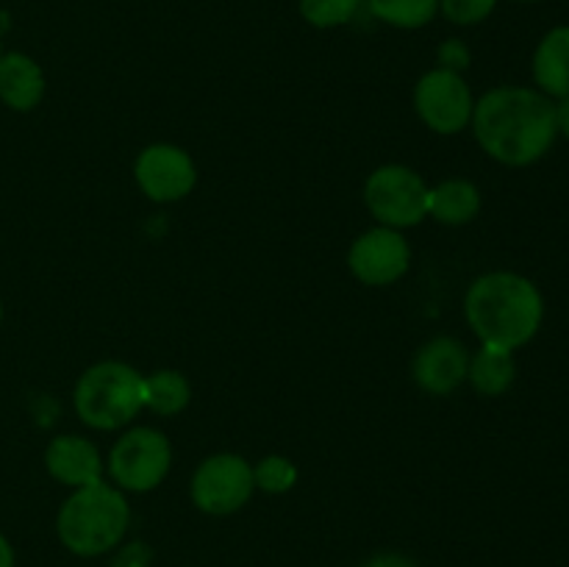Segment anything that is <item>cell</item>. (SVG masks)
Instances as JSON below:
<instances>
[{
  "instance_id": "7c38bea8",
  "label": "cell",
  "mask_w": 569,
  "mask_h": 567,
  "mask_svg": "<svg viewBox=\"0 0 569 567\" xmlns=\"http://www.w3.org/2000/svg\"><path fill=\"white\" fill-rule=\"evenodd\" d=\"M44 467L56 481L67 484L72 489L89 487V484L103 481V459L98 448L89 439L67 434L56 437L44 450Z\"/></svg>"
},
{
  "instance_id": "ac0fdd59",
  "label": "cell",
  "mask_w": 569,
  "mask_h": 567,
  "mask_svg": "<svg viewBox=\"0 0 569 567\" xmlns=\"http://www.w3.org/2000/svg\"><path fill=\"white\" fill-rule=\"evenodd\" d=\"M367 9L387 26L415 31L439 14V0H367Z\"/></svg>"
},
{
  "instance_id": "ffe728a7",
  "label": "cell",
  "mask_w": 569,
  "mask_h": 567,
  "mask_svg": "<svg viewBox=\"0 0 569 567\" xmlns=\"http://www.w3.org/2000/svg\"><path fill=\"white\" fill-rule=\"evenodd\" d=\"M253 481L261 493L283 495L298 484V467L287 456H264L253 467Z\"/></svg>"
},
{
  "instance_id": "277c9868",
  "label": "cell",
  "mask_w": 569,
  "mask_h": 567,
  "mask_svg": "<svg viewBox=\"0 0 569 567\" xmlns=\"http://www.w3.org/2000/svg\"><path fill=\"white\" fill-rule=\"evenodd\" d=\"M72 404L89 428L114 431L144 409V376L122 361H100L78 378Z\"/></svg>"
},
{
  "instance_id": "83f0119b",
  "label": "cell",
  "mask_w": 569,
  "mask_h": 567,
  "mask_svg": "<svg viewBox=\"0 0 569 567\" xmlns=\"http://www.w3.org/2000/svg\"><path fill=\"white\" fill-rule=\"evenodd\" d=\"M0 53H3V50H0Z\"/></svg>"
},
{
  "instance_id": "4fadbf2b",
  "label": "cell",
  "mask_w": 569,
  "mask_h": 567,
  "mask_svg": "<svg viewBox=\"0 0 569 567\" xmlns=\"http://www.w3.org/2000/svg\"><path fill=\"white\" fill-rule=\"evenodd\" d=\"M42 98V67L26 53H0V100L11 111H31L37 109Z\"/></svg>"
},
{
  "instance_id": "8992f818",
  "label": "cell",
  "mask_w": 569,
  "mask_h": 567,
  "mask_svg": "<svg viewBox=\"0 0 569 567\" xmlns=\"http://www.w3.org/2000/svg\"><path fill=\"white\" fill-rule=\"evenodd\" d=\"M365 203L381 226L400 231L428 215V187L411 167L383 165L367 178Z\"/></svg>"
},
{
  "instance_id": "44dd1931",
  "label": "cell",
  "mask_w": 569,
  "mask_h": 567,
  "mask_svg": "<svg viewBox=\"0 0 569 567\" xmlns=\"http://www.w3.org/2000/svg\"><path fill=\"white\" fill-rule=\"evenodd\" d=\"M498 0H439V11L453 26H478L495 11Z\"/></svg>"
},
{
  "instance_id": "7a4b0ae2",
  "label": "cell",
  "mask_w": 569,
  "mask_h": 567,
  "mask_svg": "<svg viewBox=\"0 0 569 567\" xmlns=\"http://www.w3.org/2000/svg\"><path fill=\"white\" fill-rule=\"evenodd\" d=\"M465 315L481 345L517 350L542 328L545 298L537 284L520 272H487L467 289Z\"/></svg>"
},
{
  "instance_id": "484cf974",
  "label": "cell",
  "mask_w": 569,
  "mask_h": 567,
  "mask_svg": "<svg viewBox=\"0 0 569 567\" xmlns=\"http://www.w3.org/2000/svg\"><path fill=\"white\" fill-rule=\"evenodd\" d=\"M17 561H14V548H11V543L9 539L3 537V534H0V567H14Z\"/></svg>"
},
{
  "instance_id": "7402d4cb",
  "label": "cell",
  "mask_w": 569,
  "mask_h": 567,
  "mask_svg": "<svg viewBox=\"0 0 569 567\" xmlns=\"http://www.w3.org/2000/svg\"><path fill=\"white\" fill-rule=\"evenodd\" d=\"M153 565V548L142 539H133V543H126L114 554L109 567H150Z\"/></svg>"
},
{
  "instance_id": "d6986e66",
  "label": "cell",
  "mask_w": 569,
  "mask_h": 567,
  "mask_svg": "<svg viewBox=\"0 0 569 567\" xmlns=\"http://www.w3.org/2000/svg\"><path fill=\"white\" fill-rule=\"evenodd\" d=\"M365 0H300V14L315 28H339L359 14Z\"/></svg>"
},
{
  "instance_id": "8fae6325",
  "label": "cell",
  "mask_w": 569,
  "mask_h": 567,
  "mask_svg": "<svg viewBox=\"0 0 569 567\" xmlns=\"http://www.w3.org/2000/svg\"><path fill=\"white\" fill-rule=\"evenodd\" d=\"M467 367H470V354L459 339L433 337L417 350L411 376L426 392L450 395L467 381Z\"/></svg>"
},
{
  "instance_id": "5bb4252c",
  "label": "cell",
  "mask_w": 569,
  "mask_h": 567,
  "mask_svg": "<svg viewBox=\"0 0 569 567\" xmlns=\"http://www.w3.org/2000/svg\"><path fill=\"white\" fill-rule=\"evenodd\" d=\"M533 81L548 98L569 94V26H559L542 37L533 53Z\"/></svg>"
},
{
  "instance_id": "30bf717a",
  "label": "cell",
  "mask_w": 569,
  "mask_h": 567,
  "mask_svg": "<svg viewBox=\"0 0 569 567\" xmlns=\"http://www.w3.org/2000/svg\"><path fill=\"white\" fill-rule=\"evenodd\" d=\"M411 261V248L406 242L403 233L398 228L378 226L361 233L353 245H350L348 265L350 272L359 278L361 284L370 287H387L398 278L406 276Z\"/></svg>"
},
{
  "instance_id": "e0dca14e",
  "label": "cell",
  "mask_w": 569,
  "mask_h": 567,
  "mask_svg": "<svg viewBox=\"0 0 569 567\" xmlns=\"http://www.w3.org/2000/svg\"><path fill=\"white\" fill-rule=\"evenodd\" d=\"M192 400V387L178 370H159L144 378V406L156 415H178Z\"/></svg>"
},
{
  "instance_id": "cb8c5ba5",
  "label": "cell",
  "mask_w": 569,
  "mask_h": 567,
  "mask_svg": "<svg viewBox=\"0 0 569 567\" xmlns=\"http://www.w3.org/2000/svg\"><path fill=\"white\" fill-rule=\"evenodd\" d=\"M361 567H420V565H417L411 556H403V554H395V550H389V554L372 556V559H367Z\"/></svg>"
},
{
  "instance_id": "52a82bcc",
  "label": "cell",
  "mask_w": 569,
  "mask_h": 567,
  "mask_svg": "<svg viewBox=\"0 0 569 567\" xmlns=\"http://www.w3.org/2000/svg\"><path fill=\"white\" fill-rule=\"evenodd\" d=\"M253 467L237 454H214L200 461L192 476V500L200 511L214 517L233 515L253 495Z\"/></svg>"
},
{
  "instance_id": "3957f363",
  "label": "cell",
  "mask_w": 569,
  "mask_h": 567,
  "mask_svg": "<svg viewBox=\"0 0 569 567\" xmlns=\"http://www.w3.org/2000/svg\"><path fill=\"white\" fill-rule=\"evenodd\" d=\"M131 509L120 487L98 481L76 489L61 504L56 531L61 545L76 556H100L122 543Z\"/></svg>"
},
{
  "instance_id": "603a6c76",
  "label": "cell",
  "mask_w": 569,
  "mask_h": 567,
  "mask_svg": "<svg viewBox=\"0 0 569 567\" xmlns=\"http://www.w3.org/2000/svg\"><path fill=\"white\" fill-rule=\"evenodd\" d=\"M439 59H442L445 70L461 72L470 64V50H467V44L459 42V39H450V42H445L442 48H439Z\"/></svg>"
},
{
  "instance_id": "ba28073f",
  "label": "cell",
  "mask_w": 569,
  "mask_h": 567,
  "mask_svg": "<svg viewBox=\"0 0 569 567\" xmlns=\"http://www.w3.org/2000/svg\"><path fill=\"white\" fill-rule=\"evenodd\" d=\"M415 109L433 133L453 137L472 122L476 100L461 72L437 67L417 81Z\"/></svg>"
},
{
  "instance_id": "2e32d148",
  "label": "cell",
  "mask_w": 569,
  "mask_h": 567,
  "mask_svg": "<svg viewBox=\"0 0 569 567\" xmlns=\"http://www.w3.org/2000/svg\"><path fill=\"white\" fill-rule=\"evenodd\" d=\"M467 378L476 387V392L487 395V398L509 392L517 378L515 354L509 348H498V345H481V350L470 356Z\"/></svg>"
},
{
  "instance_id": "4316f807",
  "label": "cell",
  "mask_w": 569,
  "mask_h": 567,
  "mask_svg": "<svg viewBox=\"0 0 569 567\" xmlns=\"http://www.w3.org/2000/svg\"><path fill=\"white\" fill-rule=\"evenodd\" d=\"M0 320H3V306H0Z\"/></svg>"
},
{
  "instance_id": "5b68a950",
  "label": "cell",
  "mask_w": 569,
  "mask_h": 567,
  "mask_svg": "<svg viewBox=\"0 0 569 567\" xmlns=\"http://www.w3.org/2000/svg\"><path fill=\"white\" fill-rule=\"evenodd\" d=\"M172 465L170 439L148 426L131 428L109 454V476L126 493H150L167 478Z\"/></svg>"
},
{
  "instance_id": "d4e9b609",
  "label": "cell",
  "mask_w": 569,
  "mask_h": 567,
  "mask_svg": "<svg viewBox=\"0 0 569 567\" xmlns=\"http://www.w3.org/2000/svg\"><path fill=\"white\" fill-rule=\"evenodd\" d=\"M556 128H559L561 137L569 139V94L556 103Z\"/></svg>"
},
{
  "instance_id": "6da1fadb",
  "label": "cell",
  "mask_w": 569,
  "mask_h": 567,
  "mask_svg": "<svg viewBox=\"0 0 569 567\" xmlns=\"http://www.w3.org/2000/svg\"><path fill=\"white\" fill-rule=\"evenodd\" d=\"M472 131L478 145L506 167H528L553 148L556 103L539 89H489L472 109Z\"/></svg>"
},
{
  "instance_id": "9a60e30c",
  "label": "cell",
  "mask_w": 569,
  "mask_h": 567,
  "mask_svg": "<svg viewBox=\"0 0 569 567\" xmlns=\"http://www.w3.org/2000/svg\"><path fill=\"white\" fill-rule=\"evenodd\" d=\"M481 211V192L472 181L450 178L428 189V215L445 226H467Z\"/></svg>"
},
{
  "instance_id": "9c48e42d",
  "label": "cell",
  "mask_w": 569,
  "mask_h": 567,
  "mask_svg": "<svg viewBox=\"0 0 569 567\" xmlns=\"http://www.w3.org/2000/svg\"><path fill=\"white\" fill-rule=\"evenodd\" d=\"M133 176H137L139 189L150 200H156V203H176V200L187 198L194 189V183H198V167H194L192 156L187 150L159 142L148 145L137 156Z\"/></svg>"
}]
</instances>
